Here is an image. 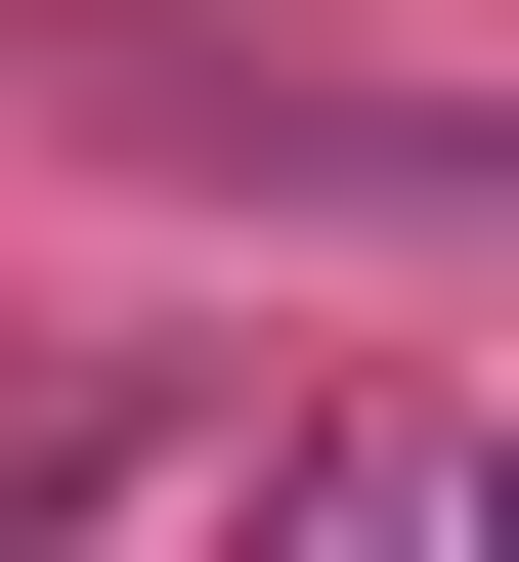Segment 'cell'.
<instances>
[{"mask_svg": "<svg viewBox=\"0 0 519 562\" xmlns=\"http://www.w3.org/2000/svg\"><path fill=\"white\" fill-rule=\"evenodd\" d=\"M87 131L217 173V216H390V260H519V131L476 87H260V44H87Z\"/></svg>", "mask_w": 519, "mask_h": 562, "instance_id": "6da1fadb", "label": "cell"}, {"mask_svg": "<svg viewBox=\"0 0 519 562\" xmlns=\"http://www.w3.org/2000/svg\"><path fill=\"white\" fill-rule=\"evenodd\" d=\"M476 562H519V476H476Z\"/></svg>", "mask_w": 519, "mask_h": 562, "instance_id": "7a4b0ae2", "label": "cell"}]
</instances>
